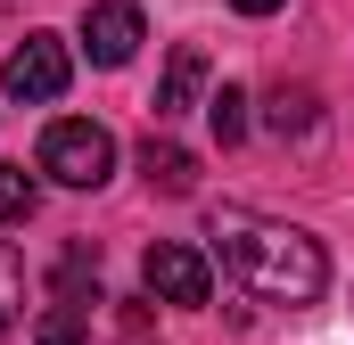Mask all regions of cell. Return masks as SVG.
Wrapping results in <instances>:
<instances>
[{
	"label": "cell",
	"instance_id": "obj_1",
	"mask_svg": "<svg viewBox=\"0 0 354 345\" xmlns=\"http://www.w3.org/2000/svg\"><path fill=\"white\" fill-rule=\"evenodd\" d=\"M214 247H223V271L248 296H264V304H313L330 288L322 239L297 230V222H272V214H239L231 206V214H214Z\"/></svg>",
	"mask_w": 354,
	"mask_h": 345
},
{
	"label": "cell",
	"instance_id": "obj_2",
	"mask_svg": "<svg viewBox=\"0 0 354 345\" xmlns=\"http://www.w3.org/2000/svg\"><path fill=\"white\" fill-rule=\"evenodd\" d=\"M41 172H50L58 189H99V181L115 172V140H107V124H91V115H58V124L41 132Z\"/></svg>",
	"mask_w": 354,
	"mask_h": 345
},
{
	"label": "cell",
	"instance_id": "obj_3",
	"mask_svg": "<svg viewBox=\"0 0 354 345\" xmlns=\"http://www.w3.org/2000/svg\"><path fill=\"white\" fill-rule=\"evenodd\" d=\"M66 83H75V58H66L58 33H25L8 50V66H0V90L17 107H50V99H66Z\"/></svg>",
	"mask_w": 354,
	"mask_h": 345
},
{
	"label": "cell",
	"instance_id": "obj_4",
	"mask_svg": "<svg viewBox=\"0 0 354 345\" xmlns=\"http://www.w3.org/2000/svg\"><path fill=\"white\" fill-rule=\"evenodd\" d=\"M140 279H149L157 304H189V313L214 296V263L198 255V247H181V239H157V247L140 255Z\"/></svg>",
	"mask_w": 354,
	"mask_h": 345
},
{
	"label": "cell",
	"instance_id": "obj_5",
	"mask_svg": "<svg viewBox=\"0 0 354 345\" xmlns=\"http://www.w3.org/2000/svg\"><path fill=\"white\" fill-rule=\"evenodd\" d=\"M140 41H149V25H140L132 0H91V8H83V50H91V66H132Z\"/></svg>",
	"mask_w": 354,
	"mask_h": 345
},
{
	"label": "cell",
	"instance_id": "obj_6",
	"mask_svg": "<svg viewBox=\"0 0 354 345\" xmlns=\"http://www.w3.org/2000/svg\"><path fill=\"white\" fill-rule=\"evenodd\" d=\"M140 172H149L157 197H189V189H198V157H189L181 140H157V132L140 140Z\"/></svg>",
	"mask_w": 354,
	"mask_h": 345
},
{
	"label": "cell",
	"instance_id": "obj_7",
	"mask_svg": "<svg viewBox=\"0 0 354 345\" xmlns=\"http://www.w3.org/2000/svg\"><path fill=\"white\" fill-rule=\"evenodd\" d=\"M264 124L280 132V140H313L322 132V99L305 83H272V99H264Z\"/></svg>",
	"mask_w": 354,
	"mask_h": 345
},
{
	"label": "cell",
	"instance_id": "obj_8",
	"mask_svg": "<svg viewBox=\"0 0 354 345\" xmlns=\"http://www.w3.org/2000/svg\"><path fill=\"white\" fill-rule=\"evenodd\" d=\"M198 90H206V50H189V41H181L174 66H165V83H157V115H189V107H198Z\"/></svg>",
	"mask_w": 354,
	"mask_h": 345
},
{
	"label": "cell",
	"instance_id": "obj_9",
	"mask_svg": "<svg viewBox=\"0 0 354 345\" xmlns=\"http://www.w3.org/2000/svg\"><path fill=\"white\" fill-rule=\"evenodd\" d=\"M83 296H99V247H91V239H75V247L58 255V313H75Z\"/></svg>",
	"mask_w": 354,
	"mask_h": 345
},
{
	"label": "cell",
	"instance_id": "obj_10",
	"mask_svg": "<svg viewBox=\"0 0 354 345\" xmlns=\"http://www.w3.org/2000/svg\"><path fill=\"white\" fill-rule=\"evenodd\" d=\"M206 124H214V140H223V148H239V140H248V90L223 83L214 99H206Z\"/></svg>",
	"mask_w": 354,
	"mask_h": 345
},
{
	"label": "cell",
	"instance_id": "obj_11",
	"mask_svg": "<svg viewBox=\"0 0 354 345\" xmlns=\"http://www.w3.org/2000/svg\"><path fill=\"white\" fill-rule=\"evenodd\" d=\"M33 206H41V181L25 165H0V230L8 222H33Z\"/></svg>",
	"mask_w": 354,
	"mask_h": 345
},
{
	"label": "cell",
	"instance_id": "obj_12",
	"mask_svg": "<svg viewBox=\"0 0 354 345\" xmlns=\"http://www.w3.org/2000/svg\"><path fill=\"white\" fill-rule=\"evenodd\" d=\"M17 321H25V255L0 239V337H8Z\"/></svg>",
	"mask_w": 354,
	"mask_h": 345
},
{
	"label": "cell",
	"instance_id": "obj_13",
	"mask_svg": "<svg viewBox=\"0 0 354 345\" xmlns=\"http://www.w3.org/2000/svg\"><path fill=\"white\" fill-rule=\"evenodd\" d=\"M33 345H83V321H75V313H50V321L33 329Z\"/></svg>",
	"mask_w": 354,
	"mask_h": 345
},
{
	"label": "cell",
	"instance_id": "obj_14",
	"mask_svg": "<svg viewBox=\"0 0 354 345\" xmlns=\"http://www.w3.org/2000/svg\"><path fill=\"white\" fill-rule=\"evenodd\" d=\"M231 8H239V17H272L280 0H231Z\"/></svg>",
	"mask_w": 354,
	"mask_h": 345
}]
</instances>
